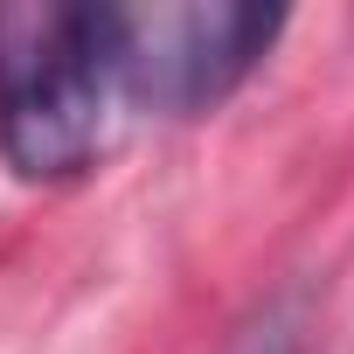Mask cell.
I'll return each instance as SVG.
<instances>
[{
    "label": "cell",
    "mask_w": 354,
    "mask_h": 354,
    "mask_svg": "<svg viewBox=\"0 0 354 354\" xmlns=\"http://www.w3.org/2000/svg\"><path fill=\"white\" fill-rule=\"evenodd\" d=\"M111 84V8H0V153L21 181L91 167Z\"/></svg>",
    "instance_id": "6da1fadb"
},
{
    "label": "cell",
    "mask_w": 354,
    "mask_h": 354,
    "mask_svg": "<svg viewBox=\"0 0 354 354\" xmlns=\"http://www.w3.org/2000/svg\"><path fill=\"white\" fill-rule=\"evenodd\" d=\"M285 15L257 0H181V8H111V77L132 104L195 118L216 111L278 42Z\"/></svg>",
    "instance_id": "7a4b0ae2"
},
{
    "label": "cell",
    "mask_w": 354,
    "mask_h": 354,
    "mask_svg": "<svg viewBox=\"0 0 354 354\" xmlns=\"http://www.w3.org/2000/svg\"><path fill=\"white\" fill-rule=\"evenodd\" d=\"M230 354H306V299H299V292L271 299V306L243 326V340H236Z\"/></svg>",
    "instance_id": "3957f363"
}]
</instances>
